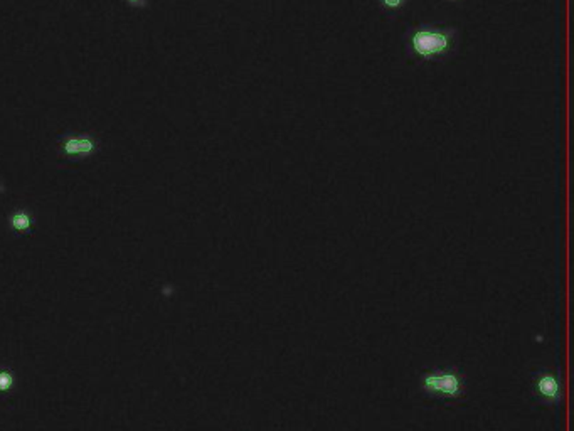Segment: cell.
<instances>
[{"instance_id": "cell-9", "label": "cell", "mask_w": 574, "mask_h": 431, "mask_svg": "<svg viewBox=\"0 0 574 431\" xmlns=\"http://www.w3.org/2000/svg\"><path fill=\"white\" fill-rule=\"evenodd\" d=\"M130 2H132V4H137V2H138V0H130Z\"/></svg>"}, {"instance_id": "cell-5", "label": "cell", "mask_w": 574, "mask_h": 431, "mask_svg": "<svg viewBox=\"0 0 574 431\" xmlns=\"http://www.w3.org/2000/svg\"><path fill=\"white\" fill-rule=\"evenodd\" d=\"M378 2L384 16L393 19V17H396L398 13L407 6L410 0H378Z\"/></svg>"}, {"instance_id": "cell-3", "label": "cell", "mask_w": 574, "mask_h": 431, "mask_svg": "<svg viewBox=\"0 0 574 431\" xmlns=\"http://www.w3.org/2000/svg\"><path fill=\"white\" fill-rule=\"evenodd\" d=\"M536 396L546 404H556L561 399V386L558 377L549 371H541L534 376L532 383Z\"/></svg>"}, {"instance_id": "cell-7", "label": "cell", "mask_w": 574, "mask_h": 431, "mask_svg": "<svg viewBox=\"0 0 574 431\" xmlns=\"http://www.w3.org/2000/svg\"><path fill=\"white\" fill-rule=\"evenodd\" d=\"M11 384H12V377L11 376L6 374V372H4V374H0V389L11 388Z\"/></svg>"}, {"instance_id": "cell-8", "label": "cell", "mask_w": 574, "mask_h": 431, "mask_svg": "<svg viewBox=\"0 0 574 431\" xmlns=\"http://www.w3.org/2000/svg\"><path fill=\"white\" fill-rule=\"evenodd\" d=\"M443 2H448V4H461V2H465V0H443Z\"/></svg>"}, {"instance_id": "cell-6", "label": "cell", "mask_w": 574, "mask_h": 431, "mask_svg": "<svg viewBox=\"0 0 574 431\" xmlns=\"http://www.w3.org/2000/svg\"><path fill=\"white\" fill-rule=\"evenodd\" d=\"M12 224H14L17 229H22V231H24V229H28L30 226V219L28 214L17 213L14 216V219H12Z\"/></svg>"}, {"instance_id": "cell-2", "label": "cell", "mask_w": 574, "mask_h": 431, "mask_svg": "<svg viewBox=\"0 0 574 431\" xmlns=\"http://www.w3.org/2000/svg\"><path fill=\"white\" fill-rule=\"evenodd\" d=\"M424 396L437 399H460L465 396V379L458 367H434L420 377Z\"/></svg>"}, {"instance_id": "cell-4", "label": "cell", "mask_w": 574, "mask_h": 431, "mask_svg": "<svg viewBox=\"0 0 574 431\" xmlns=\"http://www.w3.org/2000/svg\"><path fill=\"white\" fill-rule=\"evenodd\" d=\"M64 150L71 155L88 154V152L93 150V142L88 140V138H71L64 143Z\"/></svg>"}, {"instance_id": "cell-1", "label": "cell", "mask_w": 574, "mask_h": 431, "mask_svg": "<svg viewBox=\"0 0 574 431\" xmlns=\"http://www.w3.org/2000/svg\"><path fill=\"white\" fill-rule=\"evenodd\" d=\"M403 47L410 61L445 62L458 54L460 30L448 24H415L403 34Z\"/></svg>"}]
</instances>
